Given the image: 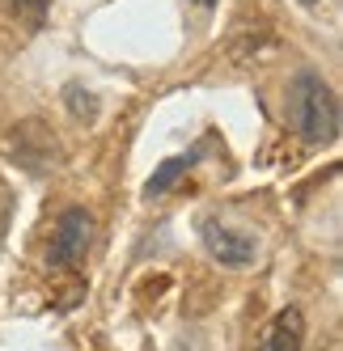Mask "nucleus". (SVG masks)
Returning a JSON list of instances; mask_svg holds the SVG:
<instances>
[{
    "instance_id": "obj_1",
    "label": "nucleus",
    "mask_w": 343,
    "mask_h": 351,
    "mask_svg": "<svg viewBox=\"0 0 343 351\" xmlns=\"http://www.w3.org/2000/svg\"><path fill=\"white\" fill-rule=\"evenodd\" d=\"M288 123L309 144L339 140V97L314 68H301L288 85Z\"/></svg>"
},
{
    "instance_id": "obj_2",
    "label": "nucleus",
    "mask_w": 343,
    "mask_h": 351,
    "mask_svg": "<svg viewBox=\"0 0 343 351\" xmlns=\"http://www.w3.org/2000/svg\"><path fill=\"white\" fill-rule=\"evenodd\" d=\"M89 245H93V216L85 208H68L56 220V229H51L47 263H51V267H77Z\"/></svg>"
},
{
    "instance_id": "obj_3",
    "label": "nucleus",
    "mask_w": 343,
    "mask_h": 351,
    "mask_svg": "<svg viewBox=\"0 0 343 351\" xmlns=\"http://www.w3.org/2000/svg\"><path fill=\"white\" fill-rule=\"evenodd\" d=\"M200 237L208 245V254L220 263V267H250L255 263V237L250 233H241V229H229V224H220V220H200Z\"/></svg>"
},
{
    "instance_id": "obj_4",
    "label": "nucleus",
    "mask_w": 343,
    "mask_h": 351,
    "mask_svg": "<svg viewBox=\"0 0 343 351\" xmlns=\"http://www.w3.org/2000/svg\"><path fill=\"white\" fill-rule=\"evenodd\" d=\"M301 347H305V317H301V309L288 305L263 326L255 351H301Z\"/></svg>"
},
{
    "instance_id": "obj_5",
    "label": "nucleus",
    "mask_w": 343,
    "mask_h": 351,
    "mask_svg": "<svg viewBox=\"0 0 343 351\" xmlns=\"http://www.w3.org/2000/svg\"><path fill=\"white\" fill-rule=\"evenodd\" d=\"M195 165V153L191 157H165L161 165H157V173H153V178L149 182H144V199H157V195H165L169 186H174L178 178H182V173Z\"/></svg>"
},
{
    "instance_id": "obj_6",
    "label": "nucleus",
    "mask_w": 343,
    "mask_h": 351,
    "mask_svg": "<svg viewBox=\"0 0 343 351\" xmlns=\"http://www.w3.org/2000/svg\"><path fill=\"white\" fill-rule=\"evenodd\" d=\"M47 5H51V0H13V9H17L21 17H30V21H43Z\"/></svg>"
},
{
    "instance_id": "obj_7",
    "label": "nucleus",
    "mask_w": 343,
    "mask_h": 351,
    "mask_svg": "<svg viewBox=\"0 0 343 351\" xmlns=\"http://www.w3.org/2000/svg\"><path fill=\"white\" fill-rule=\"evenodd\" d=\"M191 5H200V9H216V0H191Z\"/></svg>"
},
{
    "instance_id": "obj_8",
    "label": "nucleus",
    "mask_w": 343,
    "mask_h": 351,
    "mask_svg": "<svg viewBox=\"0 0 343 351\" xmlns=\"http://www.w3.org/2000/svg\"><path fill=\"white\" fill-rule=\"evenodd\" d=\"M305 5H314V0H305Z\"/></svg>"
}]
</instances>
